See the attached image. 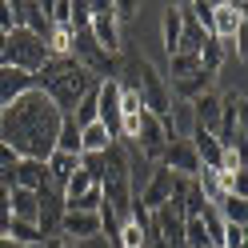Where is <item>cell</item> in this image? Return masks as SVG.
I'll use <instances>...</instances> for the list:
<instances>
[{"label":"cell","instance_id":"4316f807","mask_svg":"<svg viewBox=\"0 0 248 248\" xmlns=\"http://www.w3.org/2000/svg\"><path fill=\"white\" fill-rule=\"evenodd\" d=\"M116 248H144V228L124 220L120 224V236H116Z\"/></svg>","mask_w":248,"mask_h":248},{"label":"cell","instance_id":"ba28073f","mask_svg":"<svg viewBox=\"0 0 248 248\" xmlns=\"http://www.w3.org/2000/svg\"><path fill=\"white\" fill-rule=\"evenodd\" d=\"M160 164H164L172 176H184V180H196V176H200V156H196L192 140H168Z\"/></svg>","mask_w":248,"mask_h":248},{"label":"cell","instance_id":"f546056e","mask_svg":"<svg viewBox=\"0 0 248 248\" xmlns=\"http://www.w3.org/2000/svg\"><path fill=\"white\" fill-rule=\"evenodd\" d=\"M220 248H244V228H240V224H224Z\"/></svg>","mask_w":248,"mask_h":248},{"label":"cell","instance_id":"44dd1931","mask_svg":"<svg viewBox=\"0 0 248 248\" xmlns=\"http://www.w3.org/2000/svg\"><path fill=\"white\" fill-rule=\"evenodd\" d=\"M56 152H68V156H80V128H76V120H72V116H64V120H60Z\"/></svg>","mask_w":248,"mask_h":248},{"label":"cell","instance_id":"cb8c5ba5","mask_svg":"<svg viewBox=\"0 0 248 248\" xmlns=\"http://www.w3.org/2000/svg\"><path fill=\"white\" fill-rule=\"evenodd\" d=\"M192 72H200V56H192V52H172L168 56V76H172V80L192 76Z\"/></svg>","mask_w":248,"mask_h":248},{"label":"cell","instance_id":"8992f818","mask_svg":"<svg viewBox=\"0 0 248 248\" xmlns=\"http://www.w3.org/2000/svg\"><path fill=\"white\" fill-rule=\"evenodd\" d=\"M168 140H172V136H168L164 120H160V116H152V112H140V124H136V136L128 140V148L136 152V156H144V160H152V164H160Z\"/></svg>","mask_w":248,"mask_h":248},{"label":"cell","instance_id":"ffe728a7","mask_svg":"<svg viewBox=\"0 0 248 248\" xmlns=\"http://www.w3.org/2000/svg\"><path fill=\"white\" fill-rule=\"evenodd\" d=\"M216 216H220L224 224H240V228H244V220H248V200H240V196H224L220 204H216Z\"/></svg>","mask_w":248,"mask_h":248},{"label":"cell","instance_id":"4fadbf2b","mask_svg":"<svg viewBox=\"0 0 248 248\" xmlns=\"http://www.w3.org/2000/svg\"><path fill=\"white\" fill-rule=\"evenodd\" d=\"M208 88H212V76H208V72H192V76H180V80H172V92H176L180 104H192L196 96H204ZM172 92H168V96H172Z\"/></svg>","mask_w":248,"mask_h":248},{"label":"cell","instance_id":"4dcf8cb0","mask_svg":"<svg viewBox=\"0 0 248 248\" xmlns=\"http://www.w3.org/2000/svg\"><path fill=\"white\" fill-rule=\"evenodd\" d=\"M112 16H116V24L136 20V0H112Z\"/></svg>","mask_w":248,"mask_h":248},{"label":"cell","instance_id":"9c48e42d","mask_svg":"<svg viewBox=\"0 0 248 248\" xmlns=\"http://www.w3.org/2000/svg\"><path fill=\"white\" fill-rule=\"evenodd\" d=\"M244 28V4H232V0H220V4H212V28H208V36L216 40H232Z\"/></svg>","mask_w":248,"mask_h":248},{"label":"cell","instance_id":"ac0fdd59","mask_svg":"<svg viewBox=\"0 0 248 248\" xmlns=\"http://www.w3.org/2000/svg\"><path fill=\"white\" fill-rule=\"evenodd\" d=\"M224 52H228V48H224L216 36H204V44H200V52H196V56H200V72L216 76V72L224 68Z\"/></svg>","mask_w":248,"mask_h":248},{"label":"cell","instance_id":"d6a6232c","mask_svg":"<svg viewBox=\"0 0 248 248\" xmlns=\"http://www.w3.org/2000/svg\"><path fill=\"white\" fill-rule=\"evenodd\" d=\"M16 160H20L16 152H12L8 144H0V172H8V168H16Z\"/></svg>","mask_w":248,"mask_h":248},{"label":"cell","instance_id":"d4e9b609","mask_svg":"<svg viewBox=\"0 0 248 248\" xmlns=\"http://www.w3.org/2000/svg\"><path fill=\"white\" fill-rule=\"evenodd\" d=\"M4 236H12L20 248H28V244H44L40 232H36V224H28V220H8V232H4Z\"/></svg>","mask_w":248,"mask_h":248},{"label":"cell","instance_id":"f1b7e54d","mask_svg":"<svg viewBox=\"0 0 248 248\" xmlns=\"http://www.w3.org/2000/svg\"><path fill=\"white\" fill-rule=\"evenodd\" d=\"M100 200H104L100 184H92V188H88L80 200H76V204H68V208H72V212H96V208H100Z\"/></svg>","mask_w":248,"mask_h":248},{"label":"cell","instance_id":"52a82bcc","mask_svg":"<svg viewBox=\"0 0 248 248\" xmlns=\"http://www.w3.org/2000/svg\"><path fill=\"white\" fill-rule=\"evenodd\" d=\"M36 232L40 240H52L60 236V220H64V196H60V188H52V184H40L36 188Z\"/></svg>","mask_w":248,"mask_h":248},{"label":"cell","instance_id":"6da1fadb","mask_svg":"<svg viewBox=\"0 0 248 248\" xmlns=\"http://www.w3.org/2000/svg\"><path fill=\"white\" fill-rule=\"evenodd\" d=\"M60 116L56 104L44 92H24L20 100H12L0 108V144H8L20 160H36L44 164L56 152V136H60Z\"/></svg>","mask_w":248,"mask_h":248},{"label":"cell","instance_id":"83f0119b","mask_svg":"<svg viewBox=\"0 0 248 248\" xmlns=\"http://www.w3.org/2000/svg\"><path fill=\"white\" fill-rule=\"evenodd\" d=\"M72 120H76V128H84V124H92V120H96V88H92L88 96L72 108Z\"/></svg>","mask_w":248,"mask_h":248},{"label":"cell","instance_id":"e0dca14e","mask_svg":"<svg viewBox=\"0 0 248 248\" xmlns=\"http://www.w3.org/2000/svg\"><path fill=\"white\" fill-rule=\"evenodd\" d=\"M36 192H28V188H8V212H12V220H28V224H36Z\"/></svg>","mask_w":248,"mask_h":248},{"label":"cell","instance_id":"7c38bea8","mask_svg":"<svg viewBox=\"0 0 248 248\" xmlns=\"http://www.w3.org/2000/svg\"><path fill=\"white\" fill-rule=\"evenodd\" d=\"M24 92H32V76L28 72H16V68H0V108L20 100Z\"/></svg>","mask_w":248,"mask_h":248},{"label":"cell","instance_id":"3957f363","mask_svg":"<svg viewBox=\"0 0 248 248\" xmlns=\"http://www.w3.org/2000/svg\"><path fill=\"white\" fill-rule=\"evenodd\" d=\"M120 76H124V88H132L136 96H140V108L144 112H152V116H164L168 108H172V96H168V80L156 72V64H152L148 56H128L124 60V68H120Z\"/></svg>","mask_w":248,"mask_h":248},{"label":"cell","instance_id":"9a60e30c","mask_svg":"<svg viewBox=\"0 0 248 248\" xmlns=\"http://www.w3.org/2000/svg\"><path fill=\"white\" fill-rule=\"evenodd\" d=\"M40 184H48V172H44V164H36V160H16V168H12V188H28V192H36Z\"/></svg>","mask_w":248,"mask_h":248},{"label":"cell","instance_id":"1f68e13d","mask_svg":"<svg viewBox=\"0 0 248 248\" xmlns=\"http://www.w3.org/2000/svg\"><path fill=\"white\" fill-rule=\"evenodd\" d=\"M12 28H16V12L8 0H0V32H12Z\"/></svg>","mask_w":248,"mask_h":248},{"label":"cell","instance_id":"7402d4cb","mask_svg":"<svg viewBox=\"0 0 248 248\" xmlns=\"http://www.w3.org/2000/svg\"><path fill=\"white\" fill-rule=\"evenodd\" d=\"M176 48H180V8L168 4L164 8V52L172 56Z\"/></svg>","mask_w":248,"mask_h":248},{"label":"cell","instance_id":"836d02e7","mask_svg":"<svg viewBox=\"0 0 248 248\" xmlns=\"http://www.w3.org/2000/svg\"><path fill=\"white\" fill-rule=\"evenodd\" d=\"M232 40H236V56L244 60V56H248V24H244V28H240V32L232 36Z\"/></svg>","mask_w":248,"mask_h":248},{"label":"cell","instance_id":"8fae6325","mask_svg":"<svg viewBox=\"0 0 248 248\" xmlns=\"http://www.w3.org/2000/svg\"><path fill=\"white\" fill-rule=\"evenodd\" d=\"M188 140H192L196 156H200V168H212V172H220V160H224L220 140H216L208 128H192V132H188Z\"/></svg>","mask_w":248,"mask_h":248},{"label":"cell","instance_id":"d590c367","mask_svg":"<svg viewBox=\"0 0 248 248\" xmlns=\"http://www.w3.org/2000/svg\"><path fill=\"white\" fill-rule=\"evenodd\" d=\"M64 248H76V244H68V240H64Z\"/></svg>","mask_w":248,"mask_h":248},{"label":"cell","instance_id":"7a4b0ae2","mask_svg":"<svg viewBox=\"0 0 248 248\" xmlns=\"http://www.w3.org/2000/svg\"><path fill=\"white\" fill-rule=\"evenodd\" d=\"M96 84H100V80H92V76L76 64L72 56H48V64L32 76V88L44 92V96L56 104L60 116H72V108L80 104Z\"/></svg>","mask_w":248,"mask_h":248},{"label":"cell","instance_id":"5bb4252c","mask_svg":"<svg viewBox=\"0 0 248 248\" xmlns=\"http://www.w3.org/2000/svg\"><path fill=\"white\" fill-rule=\"evenodd\" d=\"M188 108H192V120H196V128H208V132L216 128V120H220V96H216L212 88L204 92V96H196Z\"/></svg>","mask_w":248,"mask_h":248},{"label":"cell","instance_id":"e575fe53","mask_svg":"<svg viewBox=\"0 0 248 248\" xmlns=\"http://www.w3.org/2000/svg\"><path fill=\"white\" fill-rule=\"evenodd\" d=\"M0 248H20V244L12 240V236H0Z\"/></svg>","mask_w":248,"mask_h":248},{"label":"cell","instance_id":"2e32d148","mask_svg":"<svg viewBox=\"0 0 248 248\" xmlns=\"http://www.w3.org/2000/svg\"><path fill=\"white\" fill-rule=\"evenodd\" d=\"M176 8H180V48H176V52H192V56H196L208 32H204V28H200V24L192 20V12L184 8V4H176Z\"/></svg>","mask_w":248,"mask_h":248},{"label":"cell","instance_id":"603a6c76","mask_svg":"<svg viewBox=\"0 0 248 248\" xmlns=\"http://www.w3.org/2000/svg\"><path fill=\"white\" fill-rule=\"evenodd\" d=\"M92 184H96V180H92L84 168H76V172L68 176V184H64V192H60V196H64V208H68V204H76V200H80V196L92 188Z\"/></svg>","mask_w":248,"mask_h":248},{"label":"cell","instance_id":"5b68a950","mask_svg":"<svg viewBox=\"0 0 248 248\" xmlns=\"http://www.w3.org/2000/svg\"><path fill=\"white\" fill-rule=\"evenodd\" d=\"M88 32H92V40H96L108 56L120 60L124 40H120V24L112 16V0H92L88 4Z\"/></svg>","mask_w":248,"mask_h":248},{"label":"cell","instance_id":"484cf974","mask_svg":"<svg viewBox=\"0 0 248 248\" xmlns=\"http://www.w3.org/2000/svg\"><path fill=\"white\" fill-rule=\"evenodd\" d=\"M184 244L188 248H208V232L200 216H184Z\"/></svg>","mask_w":248,"mask_h":248},{"label":"cell","instance_id":"30bf717a","mask_svg":"<svg viewBox=\"0 0 248 248\" xmlns=\"http://www.w3.org/2000/svg\"><path fill=\"white\" fill-rule=\"evenodd\" d=\"M60 236H64L68 244L88 240V236H100V216H96V212H72V208H64V220H60Z\"/></svg>","mask_w":248,"mask_h":248},{"label":"cell","instance_id":"277c9868","mask_svg":"<svg viewBox=\"0 0 248 248\" xmlns=\"http://www.w3.org/2000/svg\"><path fill=\"white\" fill-rule=\"evenodd\" d=\"M48 44L40 36H32L28 28H12L4 36V48H0V68H16V72H28L36 76L44 64H48Z\"/></svg>","mask_w":248,"mask_h":248},{"label":"cell","instance_id":"d6986e66","mask_svg":"<svg viewBox=\"0 0 248 248\" xmlns=\"http://www.w3.org/2000/svg\"><path fill=\"white\" fill-rule=\"evenodd\" d=\"M108 144H112V136H108V128L100 120H92L80 128V152H104Z\"/></svg>","mask_w":248,"mask_h":248}]
</instances>
